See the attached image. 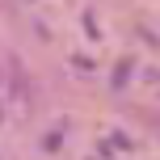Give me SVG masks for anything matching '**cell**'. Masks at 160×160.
<instances>
[]
</instances>
